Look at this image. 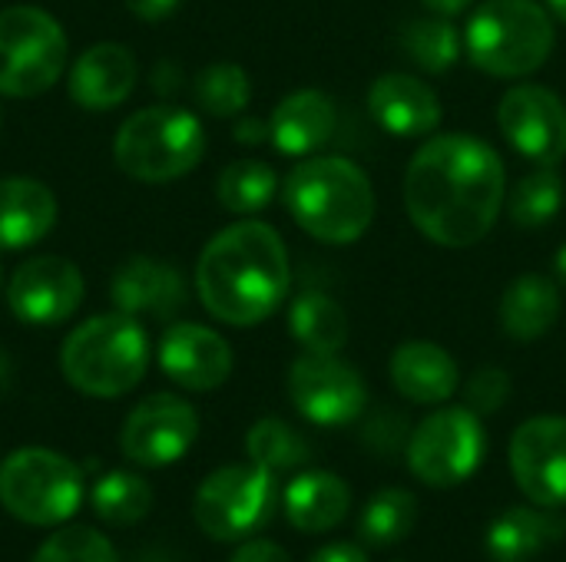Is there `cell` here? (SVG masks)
<instances>
[{"mask_svg":"<svg viewBox=\"0 0 566 562\" xmlns=\"http://www.w3.org/2000/svg\"><path fill=\"white\" fill-rule=\"evenodd\" d=\"M507 202L497 149L471 132L428 139L405 172V209L415 229L444 248H471L494 229Z\"/></svg>","mask_w":566,"mask_h":562,"instance_id":"obj_1","label":"cell"},{"mask_svg":"<svg viewBox=\"0 0 566 562\" xmlns=\"http://www.w3.org/2000/svg\"><path fill=\"white\" fill-rule=\"evenodd\" d=\"M292 285L282 235L259 219H239L216 232L196 262L202 308L232 328L262 325L279 311Z\"/></svg>","mask_w":566,"mask_h":562,"instance_id":"obj_2","label":"cell"},{"mask_svg":"<svg viewBox=\"0 0 566 562\" xmlns=\"http://www.w3.org/2000/svg\"><path fill=\"white\" fill-rule=\"evenodd\" d=\"M295 225L325 245L358 242L375 219V189L361 166L342 156L302 159L282 185Z\"/></svg>","mask_w":566,"mask_h":562,"instance_id":"obj_3","label":"cell"},{"mask_svg":"<svg viewBox=\"0 0 566 562\" xmlns=\"http://www.w3.org/2000/svg\"><path fill=\"white\" fill-rule=\"evenodd\" d=\"M149 335L136 315H96L73 328L60 348V371L86 397H123L149 371Z\"/></svg>","mask_w":566,"mask_h":562,"instance_id":"obj_4","label":"cell"},{"mask_svg":"<svg viewBox=\"0 0 566 562\" xmlns=\"http://www.w3.org/2000/svg\"><path fill=\"white\" fill-rule=\"evenodd\" d=\"M557 43L554 17L537 0H484L464 30L468 60L501 79L537 73Z\"/></svg>","mask_w":566,"mask_h":562,"instance_id":"obj_5","label":"cell"},{"mask_svg":"<svg viewBox=\"0 0 566 562\" xmlns=\"http://www.w3.org/2000/svg\"><path fill=\"white\" fill-rule=\"evenodd\" d=\"M206 156V129L196 113L156 103L126 116L113 139L116 166L139 182H172L189 176Z\"/></svg>","mask_w":566,"mask_h":562,"instance_id":"obj_6","label":"cell"},{"mask_svg":"<svg viewBox=\"0 0 566 562\" xmlns=\"http://www.w3.org/2000/svg\"><path fill=\"white\" fill-rule=\"evenodd\" d=\"M66 56L70 40L53 13L33 3L0 10V96H43L60 83Z\"/></svg>","mask_w":566,"mask_h":562,"instance_id":"obj_7","label":"cell"},{"mask_svg":"<svg viewBox=\"0 0 566 562\" xmlns=\"http://www.w3.org/2000/svg\"><path fill=\"white\" fill-rule=\"evenodd\" d=\"M83 503V474L46 447H20L0 464V507L27 527H63Z\"/></svg>","mask_w":566,"mask_h":562,"instance_id":"obj_8","label":"cell"},{"mask_svg":"<svg viewBox=\"0 0 566 562\" xmlns=\"http://www.w3.org/2000/svg\"><path fill=\"white\" fill-rule=\"evenodd\" d=\"M279 503L275 474L259 464H229L212 470L192 500L196 527L216 543H235L262 530Z\"/></svg>","mask_w":566,"mask_h":562,"instance_id":"obj_9","label":"cell"},{"mask_svg":"<svg viewBox=\"0 0 566 562\" xmlns=\"http://www.w3.org/2000/svg\"><path fill=\"white\" fill-rule=\"evenodd\" d=\"M488 454L481 414L471 407H441L424 417L408 437L411 474L438 490L471 480Z\"/></svg>","mask_w":566,"mask_h":562,"instance_id":"obj_10","label":"cell"},{"mask_svg":"<svg viewBox=\"0 0 566 562\" xmlns=\"http://www.w3.org/2000/svg\"><path fill=\"white\" fill-rule=\"evenodd\" d=\"M199 437V414L176 394H149L139 401L119 431V450L129 464L159 470L189 454Z\"/></svg>","mask_w":566,"mask_h":562,"instance_id":"obj_11","label":"cell"},{"mask_svg":"<svg viewBox=\"0 0 566 562\" xmlns=\"http://www.w3.org/2000/svg\"><path fill=\"white\" fill-rule=\"evenodd\" d=\"M289 397L305 421L318 427H345L361 417L368 388L338 354H302L289 368Z\"/></svg>","mask_w":566,"mask_h":562,"instance_id":"obj_12","label":"cell"},{"mask_svg":"<svg viewBox=\"0 0 566 562\" xmlns=\"http://www.w3.org/2000/svg\"><path fill=\"white\" fill-rule=\"evenodd\" d=\"M497 126L511 149L534 166H557L566 156V103L547 86L517 83L501 96Z\"/></svg>","mask_w":566,"mask_h":562,"instance_id":"obj_13","label":"cell"},{"mask_svg":"<svg viewBox=\"0 0 566 562\" xmlns=\"http://www.w3.org/2000/svg\"><path fill=\"white\" fill-rule=\"evenodd\" d=\"M83 275L70 258H27L7 282V305L17 321L33 328H56L83 305Z\"/></svg>","mask_w":566,"mask_h":562,"instance_id":"obj_14","label":"cell"},{"mask_svg":"<svg viewBox=\"0 0 566 562\" xmlns=\"http://www.w3.org/2000/svg\"><path fill=\"white\" fill-rule=\"evenodd\" d=\"M511 474L531 503L566 507V417L541 414L514 431Z\"/></svg>","mask_w":566,"mask_h":562,"instance_id":"obj_15","label":"cell"},{"mask_svg":"<svg viewBox=\"0 0 566 562\" xmlns=\"http://www.w3.org/2000/svg\"><path fill=\"white\" fill-rule=\"evenodd\" d=\"M156 358H159V371L172 384L186 391H199V394L222 388L235 364L229 341L219 331L206 325H192V321L169 325L159 338Z\"/></svg>","mask_w":566,"mask_h":562,"instance_id":"obj_16","label":"cell"},{"mask_svg":"<svg viewBox=\"0 0 566 562\" xmlns=\"http://www.w3.org/2000/svg\"><path fill=\"white\" fill-rule=\"evenodd\" d=\"M136 73L139 70H136L133 50L106 40V43L86 46L76 56L66 76V89H70V99L83 106L86 113H106L129 99V93L136 89Z\"/></svg>","mask_w":566,"mask_h":562,"instance_id":"obj_17","label":"cell"},{"mask_svg":"<svg viewBox=\"0 0 566 562\" xmlns=\"http://www.w3.org/2000/svg\"><path fill=\"white\" fill-rule=\"evenodd\" d=\"M368 109L375 123L395 139H421L441 126L438 93L408 73H385L368 89Z\"/></svg>","mask_w":566,"mask_h":562,"instance_id":"obj_18","label":"cell"},{"mask_svg":"<svg viewBox=\"0 0 566 562\" xmlns=\"http://www.w3.org/2000/svg\"><path fill=\"white\" fill-rule=\"evenodd\" d=\"M109 295H113L116 311L169 318L186 305V278L169 262L136 255L116 268Z\"/></svg>","mask_w":566,"mask_h":562,"instance_id":"obj_19","label":"cell"},{"mask_svg":"<svg viewBox=\"0 0 566 562\" xmlns=\"http://www.w3.org/2000/svg\"><path fill=\"white\" fill-rule=\"evenodd\" d=\"M335 103L322 89L289 93L269 116V139L282 156H312L335 136Z\"/></svg>","mask_w":566,"mask_h":562,"instance_id":"obj_20","label":"cell"},{"mask_svg":"<svg viewBox=\"0 0 566 562\" xmlns=\"http://www.w3.org/2000/svg\"><path fill=\"white\" fill-rule=\"evenodd\" d=\"M56 225V195L30 176L0 179V248L20 252L43 242Z\"/></svg>","mask_w":566,"mask_h":562,"instance_id":"obj_21","label":"cell"},{"mask_svg":"<svg viewBox=\"0 0 566 562\" xmlns=\"http://www.w3.org/2000/svg\"><path fill=\"white\" fill-rule=\"evenodd\" d=\"M391 381L411 404H444L461 388L458 361L434 341H405L391 354Z\"/></svg>","mask_w":566,"mask_h":562,"instance_id":"obj_22","label":"cell"},{"mask_svg":"<svg viewBox=\"0 0 566 562\" xmlns=\"http://www.w3.org/2000/svg\"><path fill=\"white\" fill-rule=\"evenodd\" d=\"M566 533V523L547 507H511L488 530V553L494 562H531Z\"/></svg>","mask_w":566,"mask_h":562,"instance_id":"obj_23","label":"cell"},{"mask_svg":"<svg viewBox=\"0 0 566 562\" xmlns=\"http://www.w3.org/2000/svg\"><path fill=\"white\" fill-rule=\"evenodd\" d=\"M352 510V490L328 470H308L285 490V517L302 533H328Z\"/></svg>","mask_w":566,"mask_h":562,"instance_id":"obj_24","label":"cell"},{"mask_svg":"<svg viewBox=\"0 0 566 562\" xmlns=\"http://www.w3.org/2000/svg\"><path fill=\"white\" fill-rule=\"evenodd\" d=\"M560 311L564 298L557 282L547 275H521L501 298V328L514 341H537L560 321Z\"/></svg>","mask_w":566,"mask_h":562,"instance_id":"obj_25","label":"cell"},{"mask_svg":"<svg viewBox=\"0 0 566 562\" xmlns=\"http://www.w3.org/2000/svg\"><path fill=\"white\" fill-rule=\"evenodd\" d=\"M289 331L305 354H338L348 344L352 325L335 298L325 291H302L289 308Z\"/></svg>","mask_w":566,"mask_h":562,"instance_id":"obj_26","label":"cell"},{"mask_svg":"<svg viewBox=\"0 0 566 562\" xmlns=\"http://www.w3.org/2000/svg\"><path fill=\"white\" fill-rule=\"evenodd\" d=\"M93 510L106 527H136L153 510V487L129 470H109L93 484Z\"/></svg>","mask_w":566,"mask_h":562,"instance_id":"obj_27","label":"cell"},{"mask_svg":"<svg viewBox=\"0 0 566 562\" xmlns=\"http://www.w3.org/2000/svg\"><path fill=\"white\" fill-rule=\"evenodd\" d=\"M279 192V176L262 159H235L219 172L216 195L226 212L232 215H255L262 212Z\"/></svg>","mask_w":566,"mask_h":562,"instance_id":"obj_28","label":"cell"},{"mask_svg":"<svg viewBox=\"0 0 566 562\" xmlns=\"http://www.w3.org/2000/svg\"><path fill=\"white\" fill-rule=\"evenodd\" d=\"M401 46L415 66L424 73H444L461 60L464 33L451 23V17H421L401 30Z\"/></svg>","mask_w":566,"mask_h":562,"instance_id":"obj_29","label":"cell"},{"mask_svg":"<svg viewBox=\"0 0 566 562\" xmlns=\"http://www.w3.org/2000/svg\"><path fill=\"white\" fill-rule=\"evenodd\" d=\"M415 520H418V500L401 487H388L375 494L368 507L361 510L358 537L365 547L388 550L415 530Z\"/></svg>","mask_w":566,"mask_h":562,"instance_id":"obj_30","label":"cell"},{"mask_svg":"<svg viewBox=\"0 0 566 562\" xmlns=\"http://www.w3.org/2000/svg\"><path fill=\"white\" fill-rule=\"evenodd\" d=\"M245 450L249 460L265 467L269 474H285V470H298L312 460V447L308 441L285 421L279 417H262L252 424V431L245 434Z\"/></svg>","mask_w":566,"mask_h":562,"instance_id":"obj_31","label":"cell"},{"mask_svg":"<svg viewBox=\"0 0 566 562\" xmlns=\"http://www.w3.org/2000/svg\"><path fill=\"white\" fill-rule=\"evenodd\" d=\"M560 209H564V179L557 166H537L507 195V212L521 229L551 225Z\"/></svg>","mask_w":566,"mask_h":562,"instance_id":"obj_32","label":"cell"},{"mask_svg":"<svg viewBox=\"0 0 566 562\" xmlns=\"http://www.w3.org/2000/svg\"><path fill=\"white\" fill-rule=\"evenodd\" d=\"M196 103L209 116H239L252 99V79L239 63H212L192 83Z\"/></svg>","mask_w":566,"mask_h":562,"instance_id":"obj_33","label":"cell"},{"mask_svg":"<svg viewBox=\"0 0 566 562\" xmlns=\"http://www.w3.org/2000/svg\"><path fill=\"white\" fill-rule=\"evenodd\" d=\"M30 562H119L113 543L93 527H56Z\"/></svg>","mask_w":566,"mask_h":562,"instance_id":"obj_34","label":"cell"},{"mask_svg":"<svg viewBox=\"0 0 566 562\" xmlns=\"http://www.w3.org/2000/svg\"><path fill=\"white\" fill-rule=\"evenodd\" d=\"M464 397H468V407L474 414H481V417L484 414H497L507 404V397H511V378H507V371H501V368H481L468 381Z\"/></svg>","mask_w":566,"mask_h":562,"instance_id":"obj_35","label":"cell"},{"mask_svg":"<svg viewBox=\"0 0 566 562\" xmlns=\"http://www.w3.org/2000/svg\"><path fill=\"white\" fill-rule=\"evenodd\" d=\"M408 427L395 411H381L368 427H365V444L378 454H395V450H408Z\"/></svg>","mask_w":566,"mask_h":562,"instance_id":"obj_36","label":"cell"},{"mask_svg":"<svg viewBox=\"0 0 566 562\" xmlns=\"http://www.w3.org/2000/svg\"><path fill=\"white\" fill-rule=\"evenodd\" d=\"M229 562H292V556L272 540H249L232 553Z\"/></svg>","mask_w":566,"mask_h":562,"instance_id":"obj_37","label":"cell"},{"mask_svg":"<svg viewBox=\"0 0 566 562\" xmlns=\"http://www.w3.org/2000/svg\"><path fill=\"white\" fill-rule=\"evenodd\" d=\"M308 562H368V553L355 543H328Z\"/></svg>","mask_w":566,"mask_h":562,"instance_id":"obj_38","label":"cell"},{"mask_svg":"<svg viewBox=\"0 0 566 562\" xmlns=\"http://www.w3.org/2000/svg\"><path fill=\"white\" fill-rule=\"evenodd\" d=\"M182 0H126V7L139 17V20H163L169 13L179 10Z\"/></svg>","mask_w":566,"mask_h":562,"instance_id":"obj_39","label":"cell"},{"mask_svg":"<svg viewBox=\"0 0 566 562\" xmlns=\"http://www.w3.org/2000/svg\"><path fill=\"white\" fill-rule=\"evenodd\" d=\"M269 139V123L265 119H255V116H242L235 123V142L242 146H259Z\"/></svg>","mask_w":566,"mask_h":562,"instance_id":"obj_40","label":"cell"},{"mask_svg":"<svg viewBox=\"0 0 566 562\" xmlns=\"http://www.w3.org/2000/svg\"><path fill=\"white\" fill-rule=\"evenodd\" d=\"M179 83H182V70H179V66H172V63L153 66V89H159V93H176Z\"/></svg>","mask_w":566,"mask_h":562,"instance_id":"obj_41","label":"cell"},{"mask_svg":"<svg viewBox=\"0 0 566 562\" xmlns=\"http://www.w3.org/2000/svg\"><path fill=\"white\" fill-rule=\"evenodd\" d=\"M431 13H438V17H458V13H464L474 0H421Z\"/></svg>","mask_w":566,"mask_h":562,"instance_id":"obj_42","label":"cell"},{"mask_svg":"<svg viewBox=\"0 0 566 562\" xmlns=\"http://www.w3.org/2000/svg\"><path fill=\"white\" fill-rule=\"evenodd\" d=\"M10 384H13V364H10V358L0 351V397L10 391Z\"/></svg>","mask_w":566,"mask_h":562,"instance_id":"obj_43","label":"cell"},{"mask_svg":"<svg viewBox=\"0 0 566 562\" xmlns=\"http://www.w3.org/2000/svg\"><path fill=\"white\" fill-rule=\"evenodd\" d=\"M554 275H557V282L560 285H566V245L554 255Z\"/></svg>","mask_w":566,"mask_h":562,"instance_id":"obj_44","label":"cell"},{"mask_svg":"<svg viewBox=\"0 0 566 562\" xmlns=\"http://www.w3.org/2000/svg\"><path fill=\"white\" fill-rule=\"evenodd\" d=\"M544 3H547V10H551L557 20H564L566 23V0H544Z\"/></svg>","mask_w":566,"mask_h":562,"instance_id":"obj_45","label":"cell"},{"mask_svg":"<svg viewBox=\"0 0 566 562\" xmlns=\"http://www.w3.org/2000/svg\"><path fill=\"white\" fill-rule=\"evenodd\" d=\"M0 285H3V265H0Z\"/></svg>","mask_w":566,"mask_h":562,"instance_id":"obj_46","label":"cell"},{"mask_svg":"<svg viewBox=\"0 0 566 562\" xmlns=\"http://www.w3.org/2000/svg\"><path fill=\"white\" fill-rule=\"evenodd\" d=\"M0 126H3V109H0Z\"/></svg>","mask_w":566,"mask_h":562,"instance_id":"obj_47","label":"cell"}]
</instances>
